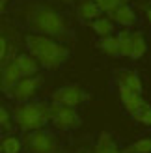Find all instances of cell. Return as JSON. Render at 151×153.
<instances>
[{
	"mask_svg": "<svg viewBox=\"0 0 151 153\" xmlns=\"http://www.w3.org/2000/svg\"><path fill=\"white\" fill-rule=\"evenodd\" d=\"M26 51L37 62V65L45 69H58L69 58V49L65 45L37 34L26 36Z\"/></svg>",
	"mask_w": 151,
	"mask_h": 153,
	"instance_id": "cell-1",
	"label": "cell"
},
{
	"mask_svg": "<svg viewBox=\"0 0 151 153\" xmlns=\"http://www.w3.org/2000/svg\"><path fill=\"white\" fill-rule=\"evenodd\" d=\"M28 25L37 36L69 39V28L65 19L49 6H34L28 13Z\"/></svg>",
	"mask_w": 151,
	"mask_h": 153,
	"instance_id": "cell-2",
	"label": "cell"
},
{
	"mask_svg": "<svg viewBox=\"0 0 151 153\" xmlns=\"http://www.w3.org/2000/svg\"><path fill=\"white\" fill-rule=\"evenodd\" d=\"M13 120L22 131H39L50 121V105L47 103H21L13 108Z\"/></svg>",
	"mask_w": 151,
	"mask_h": 153,
	"instance_id": "cell-3",
	"label": "cell"
},
{
	"mask_svg": "<svg viewBox=\"0 0 151 153\" xmlns=\"http://www.w3.org/2000/svg\"><path fill=\"white\" fill-rule=\"evenodd\" d=\"M50 121L54 123L56 129L60 131H69V129H77L80 127L82 120L77 114L75 108L69 106H62V105H50Z\"/></svg>",
	"mask_w": 151,
	"mask_h": 153,
	"instance_id": "cell-4",
	"label": "cell"
},
{
	"mask_svg": "<svg viewBox=\"0 0 151 153\" xmlns=\"http://www.w3.org/2000/svg\"><path fill=\"white\" fill-rule=\"evenodd\" d=\"M24 142H26V148L30 149V153H56L58 151L56 138L50 133L43 131V129L28 133Z\"/></svg>",
	"mask_w": 151,
	"mask_h": 153,
	"instance_id": "cell-5",
	"label": "cell"
},
{
	"mask_svg": "<svg viewBox=\"0 0 151 153\" xmlns=\"http://www.w3.org/2000/svg\"><path fill=\"white\" fill-rule=\"evenodd\" d=\"M86 91L82 90L77 84H71V86H64L56 90L52 94V103L54 105H62V106H69V108H77L78 105H82L86 101Z\"/></svg>",
	"mask_w": 151,
	"mask_h": 153,
	"instance_id": "cell-6",
	"label": "cell"
},
{
	"mask_svg": "<svg viewBox=\"0 0 151 153\" xmlns=\"http://www.w3.org/2000/svg\"><path fill=\"white\" fill-rule=\"evenodd\" d=\"M43 84V76L39 75H34V76H22V79L15 84V86L7 91L11 95V99L15 101H21V103H26L28 99H32L34 94L41 88Z\"/></svg>",
	"mask_w": 151,
	"mask_h": 153,
	"instance_id": "cell-7",
	"label": "cell"
},
{
	"mask_svg": "<svg viewBox=\"0 0 151 153\" xmlns=\"http://www.w3.org/2000/svg\"><path fill=\"white\" fill-rule=\"evenodd\" d=\"M108 15H110V21L118 22V25L123 26L125 30L136 25V13H134V10L129 4H123V6L116 7V10L112 11V13H108Z\"/></svg>",
	"mask_w": 151,
	"mask_h": 153,
	"instance_id": "cell-8",
	"label": "cell"
},
{
	"mask_svg": "<svg viewBox=\"0 0 151 153\" xmlns=\"http://www.w3.org/2000/svg\"><path fill=\"white\" fill-rule=\"evenodd\" d=\"M13 64H15V67L19 69V73L22 75V76H34V75H37V71H39V65H37V62L30 56V54H17L15 56V60H13Z\"/></svg>",
	"mask_w": 151,
	"mask_h": 153,
	"instance_id": "cell-9",
	"label": "cell"
},
{
	"mask_svg": "<svg viewBox=\"0 0 151 153\" xmlns=\"http://www.w3.org/2000/svg\"><path fill=\"white\" fill-rule=\"evenodd\" d=\"M118 91H119V99H121L125 110L129 112V114H132L140 106V103L144 101L140 94H134V91H131L129 88H125L123 84H118Z\"/></svg>",
	"mask_w": 151,
	"mask_h": 153,
	"instance_id": "cell-10",
	"label": "cell"
},
{
	"mask_svg": "<svg viewBox=\"0 0 151 153\" xmlns=\"http://www.w3.org/2000/svg\"><path fill=\"white\" fill-rule=\"evenodd\" d=\"M21 79H22V75L19 73L17 67H15V64L10 62L2 69V76H0V88H2L4 91H10Z\"/></svg>",
	"mask_w": 151,
	"mask_h": 153,
	"instance_id": "cell-11",
	"label": "cell"
},
{
	"mask_svg": "<svg viewBox=\"0 0 151 153\" xmlns=\"http://www.w3.org/2000/svg\"><path fill=\"white\" fill-rule=\"evenodd\" d=\"M118 84H123L125 88H129L134 94H140L142 95V90H144V84H142V79L138 76L136 71H121L119 73V79Z\"/></svg>",
	"mask_w": 151,
	"mask_h": 153,
	"instance_id": "cell-12",
	"label": "cell"
},
{
	"mask_svg": "<svg viewBox=\"0 0 151 153\" xmlns=\"http://www.w3.org/2000/svg\"><path fill=\"white\" fill-rule=\"evenodd\" d=\"M77 13H78V19L86 21V22H92V21L101 17V11L97 10V6L93 4V0H80L78 7H77Z\"/></svg>",
	"mask_w": 151,
	"mask_h": 153,
	"instance_id": "cell-13",
	"label": "cell"
},
{
	"mask_svg": "<svg viewBox=\"0 0 151 153\" xmlns=\"http://www.w3.org/2000/svg\"><path fill=\"white\" fill-rule=\"evenodd\" d=\"M147 52V43L142 32H132L131 34V60H140Z\"/></svg>",
	"mask_w": 151,
	"mask_h": 153,
	"instance_id": "cell-14",
	"label": "cell"
},
{
	"mask_svg": "<svg viewBox=\"0 0 151 153\" xmlns=\"http://www.w3.org/2000/svg\"><path fill=\"white\" fill-rule=\"evenodd\" d=\"M95 47L101 49L107 56H114V58L119 56V43H118L116 34H112L108 37H101V39L95 43Z\"/></svg>",
	"mask_w": 151,
	"mask_h": 153,
	"instance_id": "cell-15",
	"label": "cell"
},
{
	"mask_svg": "<svg viewBox=\"0 0 151 153\" xmlns=\"http://www.w3.org/2000/svg\"><path fill=\"white\" fill-rule=\"evenodd\" d=\"M88 25L99 37H108V36L114 34V25H112V21L107 19V17H99L92 22H88Z\"/></svg>",
	"mask_w": 151,
	"mask_h": 153,
	"instance_id": "cell-16",
	"label": "cell"
},
{
	"mask_svg": "<svg viewBox=\"0 0 151 153\" xmlns=\"http://www.w3.org/2000/svg\"><path fill=\"white\" fill-rule=\"evenodd\" d=\"M93 153H121V149L116 146V142L110 136V133H101Z\"/></svg>",
	"mask_w": 151,
	"mask_h": 153,
	"instance_id": "cell-17",
	"label": "cell"
},
{
	"mask_svg": "<svg viewBox=\"0 0 151 153\" xmlns=\"http://www.w3.org/2000/svg\"><path fill=\"white\" fill-rule=\"evenodd\" d=\"M131 116H132L134 121H138V123H142V125L151 127V105L146 103V101H142L140 106L131 114Z\"/></svg>",
	"mask_w": 151,
	"mask_h": 153,
	"instance_id": "cell-18",
	"label": "cell"
},
{
	"mask_svg": "<svg viewBox=\"0 0 151 153\" xmlns=\"http://www.w3.org/2000/svg\"><path fill=\"white\" fill-rule=\"evenodd\" d=\"M118 43H119V56L123 58H131V32L129 30H121V32L116 34Z\"/></svg>",
	"mask_w": 151,
	"mask_h": 153,
	"instance_id": "cell-19",
	"label": "cell"
},
{
	"mask_svg": "<svg viewBox=\"0 0 151 153\" xmlns=\"http://www.w3.org/2000/svg\"><path fill=\"white\" fill-rule=\"evenodd\" d=\"M22 142L17 138V136H4L0 140V151L2 153H21Z\"/></svg>",
	"mask_w": 151,
	"mask_h": 153,
	"instance_id": "cell-20",
	"label": "cell"
},
{
	"mask_svg": "<svg viewBox=\"0 0 151 153\" xmlns=\"http://www.w3.org/2000/svg\"><path fill=\"white\" fill-rule=\"evenodd\" d=\"M121 153H151V138H138L131 146L121 149Z\"/></svg>",
	"mask_w": 151,
	"mask_h": 153,
	"instance_id": "cell-21",
	"label": "cell"
},
{
	"mask_svg": "<svg viewBox=\"0 0 151 153\" xmlns=\"http://www.w3.org/2000/svg\"><path fill=\"white\" fill-rule=\"evenodd\" d=\"M93 4L97 6V10L101 13H112L116 10V7L127 4L125 0H93Z\"/></svg>",
	"mask_w": 151,
	"mask_h": 153,
	"instance_id": "cell-22",
	"label": "cell"
},
{
	"mask_svg": "<svg viewBox=\"0 0 151 153\" xmlns=\"http://www.w3.org/2000/svg\"><path fill=\"white\" fill-rule=\"evenodd\" d=\"M0 127H10V112L0 105Z\"/></svg>",
	"mask_w": 151,
	"mask_h": 153,
	"instance_id": "cell-23",
	"label": "cell"
},
{
	"mask_svg": "<svg viewBox=\"0 0 151 153\" xmlns=\"http://www.w3.org/2000/svg\"><path fill=\"white\" fill-rule=\"evenodd\" d=\"M7 56V41H6V37L0 36V62H4Z\"/></svg>",
	"mask_w": 151,
	"mask_h": 153,
	"instance_id": "cell-24",
	"label": "cell"
},
{
	"mask_svg": "<svg viewBox=\"0 0 151 153\" xmlns=\"http://www.w3.org/2000/svg\"><path fill=\"white\" fill-rule=\"evenodd\" d=\"M6 4H7V0H0V13L6 11Z\"/></svg>",
	"mask_w": 151,
	"mask_h": 153,
	"instance_id": "cell-25",
	"label": "cell"
},
{
	"mask_svg": "<svg viewBox=\"0 0 151 153\" xmlns=\"http://www.w3.org/2000/svg\"><path fill=\"white\" fill-rule=\"evenodd\" d=\"M146 17H147V22L151 25V7H147V11H146Z\"/></svg>",
	"mask_w": 151,
	"mask_h": 153,
	"instance_id": "cell-26",
	"label": "cell"
},
{
	"mask_svg": "<svg viewBox=\"0 0 151 153\" xmlns=\"http://www.w3.org/2000/svg\"><path fill=\"white\" fill-rule=\"evenodd\" d=\"M62 2H65V4H69V2H71V0H62Z\"/></svg>",
	"mask_w": 151,
	"mask_h": 153,
	"instance_id": "cell-27",
	"label": "cell"
},
{
	"mask_svg": "<svg viewBox=\"0 0 151 153\" xmlns=\"http://www.w3.org/2000/svg\"><path fill=\"white\" fill-rule=\"evenodd\" d=\"M78 153H84V151H78Z\"/></svg>",
	"mask_w": 151,
	"mask_h": 153,
	"instance_id": "cell-28",
	"label": "cell"
}]
</instances>
